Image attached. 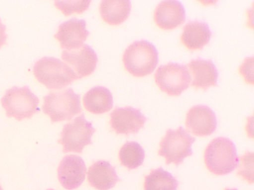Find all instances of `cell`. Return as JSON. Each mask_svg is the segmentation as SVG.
Returning <instances> with one entry per match:
<instances>
[{
    "mask_svg": "<svg viewBox=\"0 0 254 190\" xmlns=\"http://www.w3.org/2000/svg\"><path fill=\"white\" fill-rule=\"evenodd\" d=\"M204 160L211 173L225 175L237 168L239 159L234 142L228 138L219 137L213 139L206 147Z\"/></svg>",
    "mask_w": 254,
    "mask_h": 190,
    "instance_id": "6da1fadb",
    "label": "cell"
},
{
    "mask_svg": "<svg viewBox=\"0 0 254 190\" xmlns=\"http://www.w3.org/2000/svg\"><path fill=\"white\" fill-rule=\"evenodd\" d=\"M123 61L126 69L136 77L152 73L158 61V50L151 42L146 40L135 41L125 49Z\"/></svg>",
    "mask_w": 254,
    "mask_h": 190,
    "instance_id": "7a4b0ae2",
    "label": "cell"
},
{
    "mask_svg": "<svg viewBox=\"0 0 254 190\" xmlns=\"http://www.w3.org/2000/svg\"><path fill=\"white\" fill-rule=\"evenodd\" d=\"M33 70L37 80L49 89H62L78 79L65 62L52 56L37 60Z\"/></svg>",
    "mask_w": 254,
    "mask_h": 190,
    "instance_id": "3957f363",
    "label": "cell"
},
{
    "mask_svg": "<svg viewBox=\"0 0 254 190\" xmlns=\"http://www.w3.org/2000/svg\"><path fill=\"white\" fill-rule=\"evenodd\" d=\"M42 110L52 123L71 120L82 111L80 95L71 88L49 93L44 97Z\"/></svg>",
    "mask_w": 254,
    "mask_h": 190,
    "instance_id": "277c9868",
    "label": "cell"
},
{
    "mask_svg": "<svg viewBox=\"0 0 254 190\" xmlns=\"http://www.w3.org/2000/svg\"><path fill=\"white\" fill-rule=\"evenodd\" d=\"M39 99L28 86H13L7 90L1 98L6 116L18 121L31 118L39 112Z\"/></svg>",
    "mask_w": 254,
    "mask_h": 190,
    "instance_id": "5b68a950",
    "label": "cell"
},
{
    "mask_svg": "<svg viewBox=\"0 0 254 190\" xmlns=\"http://www.w3.org/2000/svg\"><path fill=\"white\" fill-rule=\"evenodd\" d=\"M195 141V138L182 126L176 130L169 129L160 142L158 155L165 158L166 164L178 166L192 154L191 145Z\"/></svg>",
    "mask_w": 254,
    "mask_h": 190,
    "instance_id": "8992f818",
    "label": "cell"
},
{
    "mask_svg": "<svg viewBox=\"0 0 254 190\" xmlns=\"http://www.w3.org/2000/svg\"><path fill=\"white\" fill-rule=\"evenodd\" d=\"M95 131L82 113L64 126L58 142L63 145L64 153H81L86 145L92 143L91 137Z\"/></svg>",
    "mask_w": 254,
    "mask_h": 190,
    "instance_id": "52a82bcc",
    "label": "cell"
},
{
    "mask_svg": "<svg viewBox=\"0 0 254 190\" xmlns=\"http://www.w3.org/2000/svg\"><path fill=\"white\" fill-rule=\"evenodd\" d=\"M161 91L169 95H179L190 85V76L186 65L170 61L160 65L154 74Z\"/></svg>",
    "mask_w": 254,
    "mask_h": 190,
    "instance_id": "ba28073f",
    "label": "cell"
},
{
    "mask_svg": "<svg viewBox=\"0 0 254 190\" xmlns=\"http://www.w3.org/2000/svg\"><path fill=\"white\" fill-rule=\"evenodd\" d=\"M110 116L111 128L117 134H135L147 121L140 109L131 106L117 107Z\"/></svg>",
    "mask_w": 254,
    "mask_h": 190,
    "instance_id": "9c48e42d",
    "label": "cell"
},
{
    "mask_svg": "<svg viewBox=\"0 0 254 190\" xmlns=\"http://www.w3.org/2000/svg\"><path fill=\"white\" fill-rule=\"evenodd\" d=\"M217 125L216 114L207 105H195L188 111L186 126L194 135L198 137L208 136L215 131Z\"/></svg>",
    "mask_w": 254,
    "mask_h": 190,
    "instance_id": "30bf717a",
    "label": "cell"
},
{
    "mask_svg": "<svg viewBox=\"0 0 254 190\" xmlns=\"http://www.w3.org/2000/svg\"><path fill=\"white\" fill-rule=\"evenodd\" d=\"M61 57L73 70L78 79L92 74L98 62V56L92 47L83 44L72 50H64Z\"/></svg>",
    "mask_w": 254,
    "mask_h": 190,
    "instance_id": "8fae6325",
    "label": "cell"
},
{
    "mask_svg": "<svg viewBox=\"0 0 254 190\" xmlns=\"http://www.w3.org/2000/svg\"><path fill=\"white\" fill-rule=\"evenodd\" d=\"M86 26L84 19L72 18L59 25L54 37L60 42L62 49L69 50L79 48L89 34Z\"/></svg>",
    "mask_w": 254,
    "mask_h": 190,
    "instance_id": "7c38bea8",
    "label": "cell"
},
{
    "mask_svg": "<svg viewBox=\"0 0 254 190\" xmlns=\"http://www.w3.org/2000/svg\"><path fill=\"white\" fill-rule=\"evenodd\" d=\"M86 167L83 159L76 155H68L60 162L58 178L61 185L67 190L79 187L85 180Z\"/></svg>",
    "mask_w": 254,
    "mask_h": 190,
    "instance_id": "4fadbf2b",
    "label": "cell"
},
{
    "mask_svg": "<svg viewBox=\"0 0 254 190\" xmlns=\"http://www.w3.org/2000/svg\"><path fill=\"white\" fill-rule=\"evenodd\" d=\"M154 19L156 24L162 29H174L185 21V8L178 0H162L156 6Z\"/></svg>",
    "mask_w": 254,
    "mask_h": 190,
    "instance_id": "5bb4252c",
    "label": "cell"
},
{
    "mask_svg": "<svg viewBox=\"0 0 254 190\" xmlns=\"http://www.w3.org/2000/svg\"><path fill=\"white\" fill-rule=\"evenodd\" d=\"M188 67L192 86L206 90L210 86L217 85L218 72L211 59L197 57L189 61Z\"/></svg>",
    "mask_w": 254,
    "mask_h": 190,
    "instance_id": "9a60e30c",
    "label": "cell"
},
{
    "mask_svg": "<svg viewBox=\"0 0 254 190\" xmlns=\"http://www.w3.org/2000/svg\"><path fill=\"white\" fill-rule=\"evenodd\" d=\"M211 36L212 31L206 22L191 20L184 26L181 41L189 49H201L209 42Z\"/></svg>",
    "mask_w": 254,
    "mask_h": 190,
    "instance_id": "2e32d148",
    "label": "cell"
},
{
    "mask_svg": "<svg viewBox=\"0 0 254 190\" xmlns=\"http://www.w3.org/2000/svg\"><path fill=\"white\" fill-rule=\"evenodd\" d=\"M87 180L90 185L98 190H109L121 179L109 162L99 160L89 168Z\"/></svg>",
    "mask_w": 254,
    "mask_h": 190,
    "instance_id": "e0dca14e",
    "label": "cell"
},
{
    "mask_svg": "<svg viewBox=\"0 0 254 190\" xmlns=\"http://www.w3.org/2000/svg\"><path fill=\"white\" fill-rule=\"evenodd\" d=\"M83 103L85 108L92 113H104L113 107L112 94L106 87L96 86L91 88L84 94Z\"/></svg>",
    "mask_w": 254,
    "mask_h": 190,
    "instance_id": "ac0fdd59",
    "label": "cell"
},
{
    "mask_svg": "<svg viewBox=\"0 0 254 190\" xmlns=\"http://www.w3.org/2000/svg\"><path fill=\"white\" fill-rule=\"evenodd\" d=\"M131 7L129 0H102L99 11L104 21L110 25H119L128 17Z\"/></svg>",
    "mask_w": 254,
    "mask_h": 190,
    "instance_id": "d6986e66",
    "label": "cell"
},
{
    "mask_svg": "<svg viewBox=\"0 0 254 190\" xmlns=\"http://www.w3.org/2000/svg\"><path fill=\"white\" fill-rule=\"evenodd\" d=\"M178 185L176 178L160 167L145 177L144 190H177Z\"/></svg>",
    "mask_w": 254,
    "mask_h": 190,
    "instance_id": "ffe728a7",
    "label": "cell"
},
{
    "mask_svg": "<svg viewBox=\"0 0 254 190\" xmlns=\"http://www.w3.org/2000/svg\"><path fill=\"white\" fill-rule=\"evenodd\" d=\"M121 164L129 170L135 169L141 166L145 158L144 149L134 141L126 142L119 153Z\"/></svg>",
    "mask_w": 254,
    "mask_h": 190,
    "instance_id": "44dd1931",
    "label": "cell"
},
{
    "mask_svg": "<svg viewBox=\"0 0 254 190\" xmlns=\"http://www.w3.org/2000/svg\"><path fill=\"white\" fill-rule=\"evenodd\" d=\"M91 0H55V5L65 15L72 13H81L86 10Z\"/></svg>",
    "mask_w": 254,
    "mask_h": 190,
    "instance_id": "7402d4cb",
    "label": "cell"
},
{
    "mask_svg": "<svg viewBox=\"0 0 254 190\" xmlns=\"http://www.w3.org/2000/svg\"><path fill=\"white\" fill-rule=\"evenodd\" d=\"M237 174L249 182H254V153L247 151L240 157Z\"/></svg>",
    "mask_w": 254,
    "mask_h": 190,
    "instance_id": "603a6c76",
    "label": "cell"
},
{
    "mask_svg": "<svg viewBox=\"0 0 254 190\" xmlns=\"http://www.w3.org/2000/svg\"><path fill=\"white\" fill-rule=\"evenodd\" d=\"M5 30L6 26L2 23L0 18V48L6 43L7 36Z\"/></svg>",
    "mask_w": 254,
    "mask_h": 190,
    "instance_id": "cb8c5ba5",
    "label": "cell"
},
{
    "mask_svg": "<svg viewBox=\"0 0 254 190\" xmlns=\"http://www.w3.org/2000/svg\"><path fill=\"white\" fill-rule=\"evenodd\" d=\"M225 190H238L237 189H229L227 188Z\"/></svg>",
    "mask_w": 254,
    "mask_h": 190,
    "instance_id": "d4e9b609",
    "label": "cell"
},
{
    "mask_svg": "<svg viewBox=\"0 0 254 190\" xmlns=\"http://www.w3.org/2000/svg\"><path fill=\"white\" fill-rule=\"evenodd\" d=\"M0 190H3L1 185H0Z\"/></svg>",
    "mask_w": 254,
    "mask_h": 190,
    "instance_id": "484cf974",
    "label": "cell"
},
{
    "mask_svg": "<svg viewBox=\"0 0 254 190\" xmlns=\"http://www.w3.org/2000/svg\"><path fill=\"white\" fill-rule=\"evenodd\" d=\"M46 190H54L53 189H47Z\"/></svg>",
    "mask_w": 254,
    "mask_h": 190,
    "instance_id": "4316f807",
    "label": "cell"
}]
</instances>
